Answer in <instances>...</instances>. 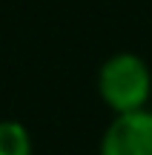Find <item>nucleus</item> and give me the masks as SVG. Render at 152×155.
Here are the masks:
<instances>
[{"label": "nucleus", "mask_w": 152, "mask_h": 155, "mask_svg": "<svg viewBox=\"0 0 152 155\" xmlns=\"http://www.w3.org/2000/svg\"><path fill=\"white\" fill-rule=\"evenodd\" d=\"M98 92L115 115L147 109V101L152 95V72L147 61L132 52L112 55L98 72Z\"/></svg>", "instance_id": "nucleus-1"}, {"label": "nucleus", "mask_w": 152, "mask_h": 155, "mask_svg": "<svg viewBox=\"0 0 152 155\" xmlns=\"http://www.w3.org/2000/svg\"><path fill=\"white\" fill-rule=\"evenodd\" d=\"M0 155H32V138L23 124L0 121Z\"/></svg>", "instance_id": "nucleus-3"}, {"label": "nucleus", "mask_w": 152, "mask_h": 155, "mask_svg": "<svg viewBox=\"0 0 152 155\" xmlns=\"http://www.w3.org/2000/svg\"><path fill=\"white\" fill-rule=\"evenodd\" d=\"M101 155H152V112L115 115L101 138Z\"/></svg>", "instance_id": "nucleus-2"}]
</instances>
